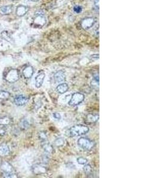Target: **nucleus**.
Instances as JSON below:
<instances>
[{
  "label": "nucleus",
  "mask_w": 159,
  "mask_h": 178,
  "mask_svg": "<svg viewBox=\"0 0 159 178\" xmlns=\"http://www.w3.org/2000/svg\"><path fill=\"white\" fill-rule=\"evenodd\" d=\"M30 124L29 121L26 120V119H23L21 120V122L19 124V126L21 127L22 130H27V128L29 127Z\"/></svg>",
  "instance_id": "nucleus-19"
},
{
  "label": "nucleus",
  "mask_w": 159,
  "mask_h": 178,
  "mask_svg": "<svg viewBox=\"0 0 159 178\" xmlns=\"http://www.w3.org/2000/svg\"><path fill=\"white\" fill-rule=\"evenodd\" d=\"M10 122H11V119L8 117L4 116L0 118V125H7L10 124Z\"/></svg>",
  "instance_id": "nucleus-21"
},
{
  "label": "nucleus",
  "mask_w": 159,
  "mask_h": 178,
  "mask_svg": "<svg viewBox=\"0 0 159 178\" xmlns=\"http://www.w3.org/2000/svg\"><path fill=\"white\" fill-rule=\"evenodd\" d=\"M89 131V128L88 126L84 125H76L67 131L66 134L68 137H75L86 134Z\"/></svg>",
  "instance_id": "nucleus-1"
},
{
  "label": "nucleus",
  "mask_w": 159,
  "mask_h": 178,
  "mask_svg": "<svg viewBox=\"0 0 159 178\" xmlns=\"http://www.w3.org/2000/svg\"><path fill=\"white\" fill-rule=\"evenodd\" d=\"M94 4L98 8H99V0H94Z\"/></svg>",
  "instance_id": "nucleus-31"
},
{
  "label": "nucleus",
  "mask_w": 159,
  "mask_h": 178,
  "mask_svg": "<svg viewBox=\"0 0 159 178\" xmlns=\"http://www.w3.org/2000/svg\"><path fill=\"white\" fill-rule=\"evenodd\" d=\"M99 119L98 115H94V114H89L87 115L86 118V122L89 124H92L93 123H95L97 122Z\"/></svg>",
  "instance_id": "nucleus-18"
},
{
  "label": "nucleus",
  "mask_w": 159,
  "mask_h": 178,
  "mask_svg": "<svg viewBox=\"0 0 159 178\" xmlns=\"http://www.w3.org/2000/svg\"><path fill=\"white\" fill-rule=\"evenodd\" d=\"M64 144V140L63 138H58L54 141V145L56 147H60Z\"/></svg>",
  "instance_id": "nucleus-23"
},
{
  "label": "nucleus",
  "mask_w": 159,
  "mask_h": 178,
  "mask_svg": "<svg viewBox=\"0 0 159 178\" xmlns=\"http://www.w3.org/2000/svg\"><path fill=\"white\" fill-rule=\"evenodd\" d=\"M28 1H33V2H36L39 1V0H28Z\"/></svg>",
  "instance_id": "nucleus-32"
},
{
  "label": "nucleus",
  "mask_w": 159,
  "mask_h": 178,
  "mask_svg": "<svg viewBox=\"0 0 159 178\" xmlns=\"http://www.w3.org/2000/svg\"><path fill=\"white\" fill-rule=\"evenodd\" d=\"M84 171L88 176L93 175V168L89 164H85L84 167Z\"/></svg>",
  "instance_id": "nucleus-20"
},
{
  "label": "nucleus",
  "mask_w": 159,
  "mask_h": 178,
  "mask_svg": "<svg viewBox=\"0 0 159 178\" xmlns=\"http://www.w3.org/2000/svg\"><path fill=\"white\" fill-rule=\"evenodd\" d=\"M10 96V93L8 92L5 90L0 91V99L6 100Z\"/></svg>",
  "instance_id": "nucleus-22"
},
{
  "label": "nucleus",
  "mask_w": 159,
  "mask_h": 178,
  "mask_svg": "<svg viewBox=\"0 0 159 178\" xmlns=\"http://www.w3.org/2000/svg\"><path fill=\"white\" fill-rule=\"evenodd\" d=\"M45 77V74L44 71H41L39 72L35 78V84L36 88H40L44 83V80Z\"/></svg>",
  "instance_id": "nucleus-9"
},
{
  "label": "nucleus",
  "mask_w": 159,
  "mask_h": 178,
  "mask_svg": "<svg viewBox=\"0 0 159 178\" xmlns=\"http://www.w3.org/2000/svg\"><path fill=\"white\" fill-rule=\"evenodd\" d=\"M39 138L40 140L43 143L45 141H47V135L45 134V132H40L39 134Z\"/></svg>",
  "instance_id": "nucleus-25"
},
{
  "label": "nucleus",
  "mask_w": 159,
  "mask_h": 178,
  "mask_svg": "<svg viewBox=\"0 0 159 178\" xmlns=\"http://www.w3.org/2000/svg\"><path fill=\"white\" fill-rule=\"evenodd\" d=\"M13 11V7L12 5H5L0 7V15L7 16L10 14Z\"/></svg>",
  "instance_id": "nucleus-12"
},
{
  "label": "nucleus",
  "mask_w": 159,
  "mask_h": 178,
  "mask_svg": "<svg viewBox=\"0 0 159 178\" xmlns=\"http://www.w3.org/2000/svg\"><path fill=\"white\" fill-rule=\"evenodd\" d=\"M85 96L83 93L76 92L75 93L71 99H70V101L69 102L68 104L71 106H75L79 104H81L84 100Z\"/></svg>",
  "instance_id": "nucleus-4"
},
{
  "label": "nucleus",
  "mask_w": 159,
  "mask_h": 178,
  "mask_svg": "<svg viewBox=\"0 0 159 178\" xmlns=\"http://www.w3.org/2000/svg\"><path fill=\"white\" fill-rule=\"evenodd\" d=\"M32 170L35 175H42L47 172V167L43 165L36 164L32 166Z\"/></svg>",
  "instance_id": "nucleus-10"
},
{
  "label": "nucleus",
  "mask_w": 159,
  "mask_h": 178,
  "mask_svg": "<svg viewBox=\"0 0 159 178\" xmlns=\"http://www.w3.org/2000/svg\"><path fill=\"white\" fill-rule=\"evenodd\" d=\"M1 36L3 37V39H5V40L8 41H10L11 39H12V37L10 36V33L7 32V31H3V32H1Z\"/></svg>",
  "instance_id": "nucleus-24"
},
{
  "label": "nucleus",
  "mask_w": 159,
  "mask_h": 178,
  "mask_svg": "<svg viewBox=\"0 0 159 178\" xmlns=\"http://www.w3.org/2000/svg\"><path fill=\"white\" fill-rule=\"evenodd\" d=\"M6 132V129L5 125H3V126L0 127V135H4L5 134Z\"/></svg>",
  "instance_id": "nucleus-28"
},
{
  "label": "nucleus",
  "mask_w": 159,
  "mask_h": 178,
  "mask_svg": "<svg viewBox=\"0 0 159 178\" xmlns=\"http://www.w3.org/2000/svg\"><path fill=\"white\" fill-rule=\"evenodd\" d=\"M20 77V74L19 71L16 69H12L10 70L5 75V79L8 83H14L17 82Z\"/></svg>",
  "instance_id": "nucleus-5"
},
{
  "label": "nucleus",
  "mask_w": 159,
  "mask_h": 178,
  "mask_svg": "<svg viewBox=\"0 0 159 178\" xmlns=\"http://www.w3.org/2000/svg\"><path fill=\"white\" fill-rule=\"evenodd\" d=\"M78 146L86 151H90L95 146V143L88 138L81 137L77 141Z\"/></svg>",
  "instance_id": "nucleus-3"
},
{
  "label": "nucleus",
  "mask_w": 159,
  "mask_h": 178,
  "mask_svg": "<svg viewBox=\"0 0 159 178\" xmlns=\"http://www.w3.org/2000/svg\"><path fill=\"white\" fill-rule=\"evenodd\" d=\"M95 23V19L93 17L84 18L81 22V26L84 29H89L92 27Z\"/></svg>",
  "instance_id": "nucleus-8"
},
{
  "label": "nucleus",
  "mask_w": 159,
  "mask_h": 178,
  "mask_svg": "<svg viewBox=\"0 0 159 178\" xmlns=\"http://www.w3.org/2000/svg\"><path fill=\"white\" fill-rule=\"evenodd\" d=\"M47 23L45 17L42 14H37L34 19L33 23L35 27H42Z\"/></svg>",
  "instance_id": "nucleus-7"
},
{
  "label": "nucleus",
  "mask_w": 159,
  "mask_h": 178,
  "mask_svg": "<svg viewBox=\"0 0 159 178\" xmlns=\"http://www.w3.org/2000/svg\"><path fill=\"white\" fill-rule=\"evenodd\" d=\"M77 162L80 164H85L88 162V160L83 157H80L77 159Z\"/></svg>",
  "instance_id": "nucleus-26"
},
{
  "label": "nucleus",
  "mask_w": 159,
  "mask_h": 178,
  "mask_svg": "<svg viewBox=\"0 0 159 178\" xmlns=\"http://www.w3.org/2000/svg\"><path fill=\"white\" fill-rule=\"evenodd\" d=\"M54 79L56 83H62L66 80V75L63 71H58L54 74Z\"/></svg>",
  "instance_id": "nucleus-13"
},
{
  "label": "nucleus",
  "mask_w": 159,
  "mask_h": 178,
  "mask_svg": "<svg viewBox=\"0 0 159 178\" xmlns=\"http://www.w3.org/2000/svg\"><path fill=\"white\" fill-rule=\"evenodd\" d=\"M42 148L44 149L45 154L50 156L54 152V148L51 144L45 141L42 143Z\"/></svg>",
  "instance_id": "nucleus-14"
},
{
  "label": "nucleus",
  "mask_w": 159,
  "mask_h": 178,
  "mask_svg": "<svg viewBox=\"0 0 159 178\" xmlns=\"http://www.w3.org/2000/svg\"><path fill=\"white\" fill-rule=\"evenodd\" d=\"M69 90V86L67 83H63L60 84L56 87V91L60 94H64Z\"/></svg>",
  "instance_id": "nucleus-15"
},
{
  "label": "nucleus",
  "mask_w": 159,
  "mask_h": 178,
  "mask_svg": "<svg viewBox=\"0 0 159 178\" xmlns=\"http://www.w3.org/2000/svg\"><path fill=\"white\" fill-rule=\"evenodd\" d=\"M74 11L75 12H76L77 13H81V12H82V8H81V7H80V6H78V5H76V6H75V7H74Z\"/></svg>",
  "instance_id": "nucleus-29"
},
{
  "label": "nucleus",
  "mask_w": 159,
  "mask_h": 178,
  "mask_svg": "<svg viewBox=\"0 0 159 178\" xmlns=\"http://www.w3.org/2000/svg\"><path fill=\"white\" fill-rule=\"evenodd\" d=\"M28 97L23 94L16 95L14 98V103L18 106H22L25 105L28 102Z\"/></svg>",
  "instance_id": "nucleus-6"
},
{
  "label": "nucleus",
  "mask_w": 159,
  "mask_h": 178,
  "mask_svg": "<svg viewBox=\"0 0 159 178\" xmlns=\"http://www.w3.org/2000/svg\"><path fill=\"white\" fill-rule=\"evenodd\" d=\"M29 11V8L27 6L20 5L17 7L16 14L19 17H23Z\"/></svg>",
  "instance_id": "nucleus-11"
},
{
  "label": "nucleus",
  "mask_w": 159,
  "mask_h": 178,
  "mask_svg": "<svg viewBox=\"0 0 159 178\" xmlns=\"http://www.w3.org/2000/svg\"><path fill=\"white\" fill-rule=\"evenodd\" d=\"M34 74V68L31 66H27L23 70V75L26 78H30Z\"/></svg>",
  "instance_id": "nucleus-16"
},
{
  "label": "nucleus",
  "mask_w": 159,
  "mask_h": 178,
  "mask_svg": "<svg viewBox=\"0 0 159 178\" xmlns=\"http://www.w3.org/2000/svg\"><path fill=\"white\" fill-rule=\"evenodd\" d=\"M93 77H94V79L95 80V81L97 83H99V75H98V74L97 75V74H96L95 75H94Z\"/></svg>",
  "instance_id": "nucleus-30"
},
{
  "label": "nucleus",
  "mask_w": 159,
  "mask_h": 178,
  "mask_svg": "<svg viewBox=\"0 0 159 178\" xmlns=\"http://www.w3.org/2000/svg\"><path fill=\"white\" fill-rule=\"evenodd\" d=\"M0 169L5 177H17L13 167L7 162H3L1 163Z\"/></svg>",
  "instance_id": "nucleus-2"
},
{
  "label": "nucleus",
  "mask_w": 159,
  "mask_h": 178,
  "mask_svg": "<svg viewBox=\"0 0 159 178\" xmlns=\"http://www.w3.org/2000/svg\"><path fill=\"white\" fill-rule=\"evenodd\" d=\"M10 150L8 146L5 144L0 145V157H5L10 154Z\"/></svg>",
  "instance_id": "nucleus-17"
},
{
  "label": "nucleus",
  "mask_w": 159,
  "mask_h": 178,
  "mask_svg": "<svg viewBox=\"0 0 159 178\" xmlns=\"http://www.w3.org/2000/svg\"><path fill=\"white\" fill-rule=\"evenodd\" d=\"M53 117H54V118L55 119V120H56L57 121H59V120H61L62 116L60 115V113L56 112V113H54L53 114Z\"/></svg>",
  "instance_id": "nucleus-27"
}]
</instances>
